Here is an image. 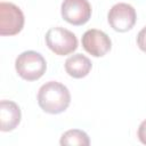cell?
Masks as SVG:
<instances>
[{
  "mask_svg": "<svg viewBox=\"0 0 146 146\" xmlns=\"http://www.w3.org/2000/svg\"><path fill=\"white\" fill-rule=\"evenodd\" d=\"M71 103V94L66 86L56 81H49L42 84L38 92L39 106L49 114H59L64 112Z\"/></svg>",
  "mask_w": 146,
  "mask_h": 146,
  "instance_id": "obj_1",
  "label": "cell"
},
{
  "mask_svg": "<svg viewBox=\"0 0 146 146\" xmlns=\"http://www.w3.org/2000/svg\"><path fill=\"white\" fill-rule=\"evenodd\" d=\"M15 68L22 79L26 81H35L44 74L47 63L40 52L27 50L18 55L15 60Z\"/></svg>",
  "mask_w": 146,
  "mask_h": 146,
  "instance_id": "obj_2",
  "label": "cell"
},
{
  "mask_svg": "<svg viewBox=\"0 0 146 146\" xmlns=\"http://www.w3.org/2000/svg\"><path fill=\"white\" fill-rule=\"evenodd\" d=\"M44 39L47 47L58 56L70 55L78 48V39L75 34L60 26L49 29Z\"/></svg>",
  "mask_w": 146,
  "mask_h": 146,
  "instance_id": "obj_3",
  "label": "cell"
},
{
  "mask_svg": "<svg viewBox=\"0 0 146 146\" xmlns=\"http://www.w3.org/2000/svg\"><path fill=\"white\" fill-rule=\"evenodd\" d=\"M24 26L23 11L11 2L0 3V34L15 35L18 34Z\"/></svg>",
  "mask_w": 146,
  "mask_h": 146,
  "instance_id": "obj_4",
  "label": "cell"
},
{
  "mask_svg": "<svg viewBox=\"0 0 146 146\" xmlns=\"http://www.w3.org/2000/svg\"><path fill=\"white\" fill-rule=\"evenodd\" d=\"M137 14L135 8L124 2L114 5L107 15V21L111 27L116 32H127L131 30L136 23Z\"/></svg>",
  "mask_w": 146,
  "mask_h": 146,
  "instance_id": "obj_5",
  "label": "cell"
},
{
  "mask_svg": "<svg viewBox=\"0 0 146 146\" xmlns=\"http://www.w3.org/2000/svg\"><path fill=\"white\" fill-rule=\"evenodd\" d=\"M62 17L67 23L79 26L91 17V6L88 0H64L60 7Z\"/></svg>",
  "mask_w": 146,
  "mask_h": 146,
  "instance_id": "obj_6",
  "label": "cell"
},
{
  "mask_svg": "<svg viewBox=\"0 0 146 146\" xmlns=\"http://www.w3.org/2000/svg\"><path fill=\"white\" fill-rule=\"evenodd\" d=\"M81 41L84 50L94 57H103L111 50L112 47L110 36L105 32L97 29H90L86 31Z\"/></svg>",
  "mask_w": 146,
  "mask_h": 146,
  "instance_id": "obj_7",
  "label": "cell"
},
{
  "mask_svg": "<svg viewBox=\"0 0 146 146\" xmlns=\"http://www.w3.org/2000/svg\"><path fill=\"white\" fill-rule=\"evenodd\" d=\"M19 106L13 100L0 102V130L3 132L14 130L21 122Z\"/></svg>",
  "mask_w": 146,
  "mask_h": 146,
  "instance_id": "obj_8",
  "label": "cell"
},
{
  "mask_svg": "<svg viewBox=\"0 0 146 146\" xmlns=\"http://www.w3.org/2000/svg\"><path fill=\"white\" fill-rule=\"evenodd\" d=\"M92 67V64L90 59L82 55V54H75L70 56L65 62V71L66 73L75 79L84 78L89 74L90 70Z\"/></svg>",
  "mask_w": 146,
  "mask_h": 146,
  "instance_id": "obj_9",
  "label": "cell"
},
{
  "mask_svg": "<svg viewBox=\"0 0 146 146\" xmlns=\"http://www.w3.org/2000/svg\"><path fill=\"white\" fill-rule=\"evenodd\" d=\"M60 145H82L88 146L90 144L89 136L80 129H71L65 131L59 140Z\"/></svg>",
  "mask_w": 146,
  "mask_h": 146,
  "instance_id": "obj_10",
  "label": "cell"
},
{
  "mask_svg": "<svg viewBox=\"0 0 146 146\" xmlns=\"http://www.w3.org/2000/svg\"><path fill=\"white\" fill-rule=\"evenodd\" d=\"M137 44L140 50L146 52V26L143 27L137 35Z\"/></svg>",
  "mask_w": 146,
  "mask_h": 146,
  "instance_id": "obj_11",
  "label": "cell"
},
{
  "mask_svg": "<svg viewBox=\"0 0 146 146\" xmlns=\"http://www.w3.org/2000/svg\"><path fill=\"white\" fill-rule=\"evenodd\" d=\"M137 136H138V139L140 140V143L146 145V120H144L139 124V128H138V131H137Z\"/></svg>",
  "mask_w": 146,
  "mask_h": 146,
  "instance_id": "obj_12",
  "label": "cell"
}]
</instances>
